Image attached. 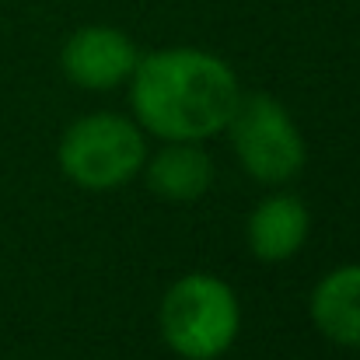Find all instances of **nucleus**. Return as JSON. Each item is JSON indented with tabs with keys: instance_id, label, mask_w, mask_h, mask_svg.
<instances>
[{
	"instance_id": "nucleus-1",
	"label": "nucleus",
	"mask_w": 360,
	"mask_h": 360,
	"mask_svg": "<svg viewBox=\"0 0 360 360\" xmlns=\"http://www.w3.org/2000/svg\"><path fill=\"white\" fill-rule=\"evenodd\" d=\"M238 81L231 67L200 49H161L133 67L136 120L165 140H203L238 109Z\"/></svg>"
},
{
	"instance_id": "nucleus-2",
	"label": "nucleus",
	"mask_w": 360,
	"mask_h": 360,
	"mask_svg": "<svg viewBox=\"0 0 360 360\" xmlns=\"http://www.w3.org/2000/svg\"><path fill=\"white\" fill-rule=\"evenodd\" d=\"M165 343L186 360L221 357L238 336V301L235 290L217 276H182L161 301Z\"/></svg>"
},
{
	"instance_id": "nucleus-3",
	"label": "nucleus",
	"mask_w": 360,
	"mask_h": 360,
	"mask_svg": "<svg viewBox=\"0 0 360 360\" xmlns=\"http://www.w3.org/2000/svg\"><path fill=\"white\" fill-rule=\"evenodd\" d=\"M143 165V136L120 116H88L60 140V168L81 189H116Z\"/></svg>"
},
{
	"instance_id": "nucleus-4",
	"label": "nucleus",
	"mask_w": 360,
	"mask_h": 360,
	"mask_svg": "<svg viewBox=\"0 0 360 360\" xmlns=\"http://www.w3.org/2000/svg\"><path fill=\"white\" fill-rule=\"evenodd\" d=\"M238 161L259 182H287L304 165V140L280 102L252 95L238 102L228 122Z\"/></svg>"
},
{
	"instance_id": "nucleus-5",
	"label": "nucleus",
	"mask_w": 360,
	"mask_h": 360,
	"mask_svg": "<svg viewBox=\"0 0 360 360\" xmlns=\"http://www.w3.org/2000/svg\"><path fill=\"white\" fill-rule=\"evenodd\" d=\"M60 60H63V74L74 84L102 91V88H116L120 81H126V74H133L136 49L120 28L88 25L67 39Z\"/></svg>"
},
{
	"instance_id": "nucleus-6",
	"label": "nucleus",
	"mask_w": 360,
	"mask_h": 360,
	"mask_svg": "<svg viewBox=\"0 0 360 360\" xmlns=\"http://www.w3.org/2000/svg\"><path fill=\"white\" fill-rule=\"evenodd\" d=\"M308 238V210L294 196H269L248 221V245L262 262L290 259Z\"/></svg>"
},
{
	"instance_id": "nucleus-7",
	"label": "nucleus",
	"mask_w": 360,
	"mask_h": 360,
	"mask_svg": "<svg viewBox=\"0 0 360 360\" xmlns=\"http://www.w3.org/2000/svg\"><path fill=\"white\" fill-rule=\"evenodd\" d=\"M311 319L333 343L360 350V266H343L315 287Z\"/></svg>"
},
{
	"instance_id": "nucleus-8",
	"label": "nucleus",
	"mask_w": 360,
	"mask_h": 360,
	"mask_svg": "<svg viewBox=\"0 0 360 360\" xmlns=\"http://www.w3.org/2000/svg\"><path fill=\"white\" fill-rule=\"evenodd\" d=\"M147 186L165 200H196L210 186V158L200 147H189V140H175V147L150 161Z\"/></svg>"
}]
</instances>
